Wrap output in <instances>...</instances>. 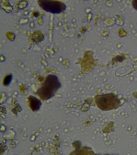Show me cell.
<instances>
[{
	"mask_svg": "<svg viewBox=\"0 0 137 155\" xmlns=\"http://www.w3.org/2000/svg\"><path fill=\"white\" fill-rule=\"evenodd\" d=\"M62 87L58 77L54 75H49L42 86L37 90V94L40 99L47 100L54 96L57 90Z\"/></svg>",
	"mask_w": 137,
	"mask_h": 155,
	"instance_id": "1",
	"label": "cell"
},
{
	"mask_svg": "<svg viewBox=\"0 0 137 155\" xmlns=\"http://www.w3.org/2000/svg\"><path fill=\"white\" fill-rule=\"evenodd\" d=\"M95 102L98 107L103 111L115 109L120 104L118 97L113 93L97 95L95 97Z\"/></svg>",
	"mask_w": 137,
	"mask_h": 155,
	"instance_id": "2",
	"label": "cell"
},
{
	"mask_svg": "<svg viewBox=\"0 0 137 155\" xmlns=\"http://www.w3.org/2000/svg\"><path fill=\"white\" fill-rule=\"evenodd\" d=\"M37 3L40 8L52 14H59L65 10V4L59 1L39 0Z\"/></svg>",
	"mask_w": 137,
	"mask_h": 155,
	"instance_id": "3",
	"label": "cell"
},
{
	"mask_svg": "<svg viewBox=\"0 0 137 155\" xmlns=\"http://www.w3.org/2000/svg\"><path fill=\"white\" fill-rule=\"evenodd\" d=\"M29 106L33 112L39 111L42 106V103L39 99L33 96H30L28 97Z\"/></svg>",
	"mask_w": 137,
	"mask_h": 155,
	"instance_id": "4",
	"label": "cell"
},
{
	"mask_svg": "<svg viewBox=\"0 0 137 155\" xmlns=\"http://www.w3.org/2000/svg\"><path fill=\"white\" fill-rule=\"evenodd\" d=\"M11 79H12V75H8L5 77L4 80V85L6 86H8V85L10 83L11 81Z\"/></svg>",
	"mask_w": 137,
	"mask_h": 155,
	"instance_id": "5",
	"label": "cell"
},
{
	"mask_svg": "<svg viewBox=\"0 0 137 155\" xmlns=\"http://www.w3.org/2000/svg\"><path fill=\"white\" fill-rule=\"evenodd\" d=\"M133 7L134 8V9H136L137 10V0L133 1Z\"/></svg>",
	"mask_w": 137,
	"mask_h": 155,
	"instance_id": "6",
	"label": "cell"
}]
</instances>
